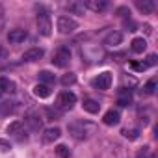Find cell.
Wrapping results in <instances>:
<instances>
[{
    "label": "cell",
    "instance_id": "1",
    "mask_svg": "<svg viewBox=\"0 0 158 158\" xmlns=\"http://www.w3.org/2000/svg\"><path fill=\"white\" fill-rule=\"evenodd\" d=\"M67 128L74 139H88L89 136H93L97 132V125L91 121H84V119H76V121L69 123Z\"/></svg>",
    "mask_w": 158,
    "mask_h": 158
},
{
    "label": "cell",
    "instance_id": "2",
    "mask_svg": "<svg viewBox=\"0 0 158 158\" xmlns=\"http://www.w3.org/2000/svg\"><path fill=\"white\" fill-rule=\"evenodd\" d=\"M56 28H58V32H60V34L67 35V34H73V32L78 28V23H76L73 17L61 15V17H58V21H56Z\"/></svg>",
    "mask_w": 158,
    "mask_h": 158
},
{
    "label": "cell",
    "instance_id": "3",
    "mask_svg": "<svg viewBox=\"0 0 158 158\" xmlns=\"http://www.w3.org/2000/svg\"><path fill=\"white\" fill-rule=\"evenodd\" d=\"M76 104V95L73 91H61L56 99V106L60 110H71Z\"/></svg>",
    "mask_w": 158,
    "mask_h": 158
},
{
    "label": "cell",
    "instance_id": "4",
    "mask_svg": "<svg viewBox=\"0 0 158 158\" xmlns=\"http://www.w3.org/2000/svg\"><path fill=\"white\" fill-rule=\"evenodd\" d=\"M91 86H93V88H97V89H102V91L110 89V86H112V73L104 71V73L97 74L93 80H91Z\"/></svg>",
    "mask_w": 158,
    "mask_h": 158
},
{
    "label": "cell",
    "instance_id": "5",
    "mask_svg": "<svg viewBox=\"0 0 158 158\" xmlns=\"http://www.w3.org/2000/svg\"><path fill=\"white\" fill-rule=\"evenodd\" d=\"M37 32L45 37H48L52 34V23H50V17L47 13L37 15Z\"/></svg>",
    "mask_w": 158,
    "mask_h": 158
},
{
    "label": "cell",
    "instance_id": "6",
    "mask_svg": "<svg viewBox=\"0 0 158 158\" xmlns=\"http://www.w3.org/2000/svg\"><path fill=\"white\" fill-rule=\"evenodd\" d=\"M69 61H71V50H69L67 47H61V48L54 54V58H52V63H54L56 67H67Z\"/></svg>",
    "mask_w": 158,
    "mask_h": 158
},
{
    "label": "cell",
    "instance_id": "7",
    "mask_svg": "<svg viewBox=\"0 0 158 158\" xmlns=\"http://www.w3.org/2000/svg\"><path fill=\"white\" fill-rule=\"evenodd\" d=\"M60 136H61V130L58 127H50L43 132L41 139H43V143H54L56 139H60Z\"/></svg>",
    "mask_w": 158,
    "mask_h": 158
},
{
    "label": "cell",
    "instance_id": "8",
    "mask_svg": "<svg viewBox=\"0 0 158 158\" xmlns=\"http://www.w3.org/2000/svg\"><path fill=\"white\" fill-rule=\"evenodd\" d=\"M84 8L86 10H91L95 13H101V11H104L108 8V2H106V0H86Z\"/></svg>",
    "mask_w": 158,
    "mask_h": 158
},
{
    "label": "cell",
    "instance_id": "9",
    "mask_svg": "<svg viewBox=\"0 0 158 158\" xmlns=\"http://www.w3.org/2000/svg\"><path fill=\"white\" fill-rule=\"evenodd\" d=\"M26 35H28L26 30H23V28H15V30H10V32H8V41L17 45V43H23V41L26 39Z\"/></svg>",
    "mask_w": 158,
    "mask_h": 158
},
{
    "label": "cell",
    "instance_id": "10",
    "mask_svg": "<svg viewBox=\"0 0 158 158\" xmlns=\"http://www.w3.org/2000/svg\"><path fill=\"white\" fill-rule=\"evenodd\" d=\"M119 121H121V115L115 110H108L104 114V117H102V123L108 125V127H115V125H119Z\"/></svg>",
    "mask_w": 158,
    "mask_h": 158
},
{
    "label": "cell",
    "instance_id": "11",
    "mask_svg": "<svg viewBox=\"0 0 158 158\" xmlns=\"http://www.w3.org/2000/svg\"><path fill=\"white\" fill-rule=\"evenodd\" d=\"M45 56V50L43 48H30V50H26L24 54H23V60L24 61H37V60H41Z\"/></svg>",
    "mask_w": 158,
    "mask_h": 158
},
{
    "label": "cell",
    "instance_id": "12",
    "mask_svg": "<svg viewBox=\"0 0 158 158\" xmlns=\"http://www.w3.org/2000/svg\"><path fill=\"white\" fill-rule=\"evenodd\" d=\"M121 41H123L121 32H110V34L104 37V45H106V47H117V45H121Z\"/></svg>",
    "mask_w": 158,
    "mask_h": 158
},
{
    "label": "cell",
    "instance_id": "13",
    "mask_svg": "<svg viewBox=\"0 0 158 158\" xmlns=\"http://www.w3.org/2000/svg\"><path fill=\"white\" fill-rule=\"evenodd\" d=\"M24 123L30 127V130H39L41 125H43V119L39 115H35V114H28L26 119H24Z\"/></svg>",
    "mask_w": 158,
    "mask_h": 158
},
{
    "label": "cell",
    "instance_id": "14",
    "mask_svg": "<svg viewBox=\"0 0 158 158\" xmlns=\"http://www.w3.org/2000/svg\"><path fill=\"white\" fill-rule=\"evenodd\" d=\"M15 91V84L6 76H0V93H13Z\"/></svg>",
    "mask_w": 158,
    "mask_h": 158
},
{
    "label": "cell",
    "instance_id": "15",
    "mask_svg": "<svg viewBox=\"0 0 158 158\" xmlns=\"http://www.w3.org/2000/svg\"><path fill=\"white\" fill-rule=\"evenodd\" d=\"M50 88L48 86H45V84H37L35 88H34V95L35 97H39V99H48L50 97Z\"/></svg>",
    "mask_w": 158,
    "mask_h": 158
},
{
    "label": "cell",
    "instance_id": "16",
    "mask_svg": "<svg viewBox=\"0 0 158 158\" xmlns=\"http://www.w3.org/2000/svg\"><path fill=\"white\" fill-rule=\"evenodd\" d=\"M136 6L143 13H152L154 11V2H152V0H143V2H141V0H136Z\"/></svg>",
    "mask_w": 158,
    "mask_h": 158
},
{
    "label": "cell",
    "instance_id": "17",
    "mask_svg": "<svg viewBox=\"0 0 158 158\" xmlns=\"http://www.w3.org/2000/svg\"><path fill=\"white\" fill-rule=\"evenodd\" d=\"M130 47H132V50H134L136 54H141V52L147 48V41H145L143 37H136V39H132Z\"/></svg>",
    "mask_w": 158,
    "mask_h": 158
},
{
    "label": "cell",
    "instance_id": "18",
    "mask_svg": "<svg viewBox=\"0 0 158 158\" xmlns=\"http://www.w3.org/2000/svg\"><path fill=\"white\" fill-rule=\"evenodd\" d=\"M84 110L88 112V114H99V110H101V104L97 102V101H93V99H88V101H84Z\"/></svg>",
    "mask_w": 158,
    "mask_h": 158
},
{
    "label": "cell",
    "instance_id": "19",
    "mask_svg": "<svg viewBox=\"0 0 158 158\" xmlns=\"http://www.w3.org/2000/svg\"><path fill=\"white\" fill-rule=\"evenodd\" d=\"M67 10L71 13H76V15H84L86 8H84V2H69L67 4Z\"/></svg>",
    "mask_w": 158,
    "mask_h": 158
},
{
    "label": "cell",
    "instance_id": "20",
    "mask_svg": "<svg viewBox=\"0 0 158 158\" xmlns=\"http://www.w3.org/2000/svg\"><path fill=\"white\" fill-rule=\"evenodd\" d=\"M23 127H24L23 121H13V123L8 125L6 132H8V134H23Z\"/></svg>",
    "mask_w": 158,
    "mask_h": 158
},
{
    "label": "cell",
    "instance_id": "21",
    "mask_svg": "<svg viewBox=\"0 0 158 158\" xmlns=\"http://www.w3.org/2000/svg\"><path fill=\"white\" fill-rule=\"evenodd\" d=\"M39 80L45 82V86H47V84H52L56 78H54V74H52L50 71H41V73H39Z\"/></svg>",
    "mask_w": 158,
    "mask_h": 158
},
{
    "label": "cell",
    "instance_id": "22",
    "mask_svg": "<svg viewBox=\"0 0 158 158\" xmlns=\"http://www.w3.org/2000/svg\"><path fill=\"white\" fill-rule=\"evenodd\" d=\"M74 82H76V74H74V73H67V74L61 76V84H63V86H71V84H74Z\"/></svg>",
    "mask_w": 158,
    "mask_h": 158
},
{
    "label": "cell",
    "instance_id": "23",
    "mask_svg": "<svg viewBox=\"0 0 158 158\" xmlns=\"http://www.w3.org/2000/svg\"><path fill=\"white\" fill-rule=\"evenodd\" d=\"M136 158H154V156L151 152V147H141V149H138Z\"/></svg>",
    "mask_w": 158,
    "mask_h": 158
},
{
    "label": "cell",
    "instance_id": "24",
    "mask_svg": "<svg viewBox=\"0 0 158 158\" xmlns=\"http://www.w3.org/2000/svg\"><path fill=\"white\" fill-rule=\"evenodd\" d=\"M56 152H58V156H61V158H69V156H71V151L67 149V145H58V147H56Z\"/></svg>",
    "mask_w": 158,
    "mask_h": 158
},
{
    "label": "cell",
    "instance_id": "25",
    "mask_svg": "<svg viewBox=\"0 0 158 158\" xmlns=\"http://www.w3.org/2000/svg\"><path fill=\"white\" fill-rule=\"evenodd\" d=\"M154 89H156V80H154V78H152V80H149V82L145 84L143 91H145L147 95H152V93H154Z\"/></svg>",
    "mask_w": 158,
    "mask_h": 158
},
{
    "label": "cell",
    "instance_id": "26",
    "mask_svg": "<svg viewBox=\"0 0 158 158\" xmlns=\"http://www.w3.org/2000/svg\"><path fill=\"white\" fill-rule=\"evenodd\" d=\"M143 63L147 65V69H149V67H154V65L158 63V56H156V54H149V56H147V60H145Z\"/></svg>",
    "mask_w": 158,
    "mask_h": 158
},
{
    "label": "cell",
    "instance_id": "27",
    "mask_svg": "<svg viewBox=\"0 0 158 158\" xmlns=\"http://www.w3.org/2000/svg\"><path fill=\"white\" fill-rule=\"evenodd\" d=\"M123 136H125L127 139H132V141H134V139H138V138H139V132H138L136 128H132V130H125V132H123Z\"/></svg>",
    "mask_w": 158,
    "mask_h": 158
},
{
    "label": "cell",
    "instance_id": "28",
    "mask_svg": "<svg viewBox=\"0 0 158 158\" xmlns=\"http://www.w3.org/2000/svg\"><path fill=\"white\" fill-rule=\"evenodd\" d=\"M130 67H132L134 71H145V69H147V65H145L143 61H132Z\"/></svg>",
    "mask_w": 158,
    "mask_h": 158
},
{
    "label": "cell",
    "instance_id": "29",
    "mask_svg": "<svg viewBox=\"0 0 158 158\" xmlns=\"http://www.w3.org/2000/svg\"><path fill=\"white\" fill-rule=\"evenodd\" d=\"M117 104H119V106H128V104H130V95H121V97L117 99Z\"/></svg>",
    "mask_w": 158,
    "mask_h": 158
},
{
    "label": "cell",
    "instance_id": "30",
    "mask_svg": "<svg viewBox=\"0 0 158 158\" xmlns=\"http://www.w3.org/2000/svg\"><path fill=\"white\" fill-rule=\"evenodd\" d=\"M10 149H11V145H10L8 139H0V151H2V152H8Z\"/></svg>",
    "mask_w": 158,
    "mask_h": 158
},
{
    "label": "cell",
    "instance_id": "31",
    "mask_svg": "<svg viewBox=\"0 0 158 158\" xmlns=\"http://www.w3.org/2000/svg\"><path fill=\"white\" fill-rule=\"evenodd\" d=\"M0 56H2V58H6V56H8V50H6V48H2V47H0Z\"/></svg>",
    "mask_w": 158,
    "mask_h": 158
},
{
    "label": "cell",
    "instance_id": "32",
    "mask_svg": "<svg viewBox=\"0 0 158 158\" xmlns=\"http://www.w3.org/2000/svg\"><path fill=\"white\" fill-rule=\"evenodd\" d=\"M151 32H152V30H151V26H149V24H145V34H151Z\"/></svg>",
    "mask_w": 158,
    "mask_h": 158
}]
</instances>
